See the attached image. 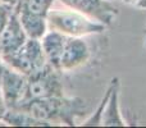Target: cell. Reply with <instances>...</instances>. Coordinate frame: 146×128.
<instances>
[{"label": "cell", "instance_id": "cell-6", "mask_svg": "<svg viewBox=\"0 0 146 128\" xmlns=\"http://www.w3.org/2000/svg\"><path fill=\"white\" fill-rule=\"evenodd\" d=\"M26 85H27V76L10 68L4 63L0 68V87L7 103L8 110L15 109L21 104L25 96Z\"/></svg>", "mask_w": 146, "mask_h": 128}, {"label": "cell", "instance_id": "cell-7", "mask_svg": "<svg viewBox=\"0 0 146 128\" xmlns=\"http://www.w3.org/2000/svg\"><path fill=\"white\" fill-rule=\"evenodd\" d=\"M90 48L82 37H68L59 62L60 72H69L90 60Z\"/></svg>", "mask_w": 146, "mask_h": 128}, {"label": "cell", "instance_id": "cell-15", "mask_svg": "<svg viewBox=\"0 0 146 128\" xmlns=\"http://www.w3.org/2000/svg\"><path fill=\"white\" fill-rule=\"evenodd\" d=\"M0 3H4V4H8V5H12L13 8H17L19 5L21 0H0Z\"/></svg>", "mask_w": 146, "mask_h": 128}, {"label": "cell", "instance_id": "cell-2", "mask_svg": "<svg viewBox=\"0 0 146 128\" xmlns=\"http://www.w3.org/2000/svg\"><path fill=\"white\" fill-rule=\"evenodd\" d=\"M48 28L63 33L68 37H83L94 33H101L106 26L100 22L88 18L87 15L69 8L63 9H50L46 15Z\"/></svg>", "mask_w": 146, "mask_h": 128}, {"label": "cell", "instance_id": "cell-1", "mask_svg": "<svg viewBox=\"0 0 146 128\" xmlns=\"http://www.w3.org/2000/svg\"><path fill=\"white\" fill-rule=\"evenodd\" d=\"M15 109L28 113L45 126H51L55 122L74 126L76 118L85 113L86 105L82 99L66 97L63 95L28 101Z\"/></svg>", "mask_w": 146, "mask_h": 128}, {"label": "cell", "instance_id": "cell-4", "mask_svg": "<svg viewBox=\"0 0 146 128\" xmlns=\"http://www.w3.org/2000/svg\"><path fill=\"white\" fill-rule=\"evenodd\" d=\"M1 60L27 77L40 72L49 64L44 54L41 41L36 38H27L18 50L1 56Z\"/></svg>", "mask_w": 146, "mask_h": 128}, {"label": "cell", "instance_id": "cell-12", "mask_svg": "<svg viewBox=\"0 0 146 128\" xmlns=\"http://www.w3.org/2000/svg\"><path fill=\"white\" fill-rule=\"evenodd\" d=\"M55 0H21L19 5L17 7L18 12L30 13V14L46 17L50 12Z\"/></svg>", "mask_w": 146, "mask_h": 128}, {"label": "cell", "instance_id": "cell-14", "mask_svg": "<svg viewBox=\"0 0 146 128\" xmlns=\"http://www.w3.org/2000/svg\"><path fill=\"white\" fill-rule=\"evenodd\" d=\"M7 113H8V106H7L5 100H4V96H3L1 87H0V121L4 119V117H5Z\"/></svg>", "mask_w": 146, "mask_h": 128}, {"label": "cell", "instance_id": "cell-10", "mask_svg": "<svg viewBox=\"0 0 146 128\" xmlns=\"http://www.w3.org/2000/svg\"><path fill=\"white\" fill-rule=\"evenodd\" d=\"M67 38H68V36L63 35V33L58 32V31L50 30L40 40L48 63L58 70H59V62H60V56L64 50V46H66Z\"/></svg>", "mask_w": 146, "mask_h": 128}, {"label": "cell", "instance_id": "cell-5", "mask_svg": "<svg viewBox=\"0 0 146 128\" xmlns=\"http://www.w3.org/2000/svg\"><path fill=\"white\" fill-rule=\"evenodd\" d=\"M68 8L74 9L88 18L110 26L118 17V8L110 0H60Z\"/></svg>", "mask_w": 146, "mask_h": 128}, {"label": "cell", "instance_id": "cell-16", "mask_svg": "<svg viewBox=\"0 0 146 128\" xmlns=\"http://www.w3.org/2000/svg\"><path fill=\"white\" fill-rule=\"evenodd\" d=\"M0 68H1V56H0Z\"/></svg>", "mask_w": 146, "mask_h": 128}, {"label": "cell", "instance_id": "cell-8", "mask_svg": "<svg viewBox=\"0 0 146 128\" xmlns=\"http://www.w3.org/2000/svg\"><path fill=\"white\" fill-rule=\"evenodd\" d=\"M27 35L21 25L18 10L15 8L7 26L0 33V56L14 53L27 41Z\"/></svg>", "mask_w": 146, "mask_h": 128}, {"label": "cell", "instance_id": "cell-13", "mask_svg": "<svg viewBox=\"0 0 146 128\" xmlns=\"http://www.w3.org/2000/svg\"><path fill=\"white\" fill-rule=\"evenodd\" d=\"M14 9L15 8H13L12 5L0 3V33H1V31L4 30V27L7 26L8 21H9L10 15H12Z\"/></svg>", "mask_w": 146, "mask_h": 128}, {"label": "cell", "instance_id": "cell-9", "mask_svg": "<svg viewBox=\"0 0 146 128\" xmlns=\"http://www.w3.org/2000/svg\"><path fill=\"white\" fill-rule=\"evenodd\" d=\"M119 78H111L108 86V101L101 117V126L105 127H124L127 126L126 121L123 119L119 108Z\"/></svg>", "mask_w": 146, "mask_h": 128}, {"label": "cell", "instance_id": "cell-11", "mask_svg": "<svg viewBox=\"0 0 146 128\" xmlns=\"http://www.w3.org/2000/svg\"><path fill=\"white\" fill-rule=\"evenodd\" d=\"M18 15H19L21 25H22L28 38L41 40L42 36L48 32L46 17H41V15H35L23 12H18Z\"/></svg>", "mask_w": 146, "mask_h": 128}, {"label": "cell", "instance_id": "cell-3", "mask_svg": "<svg viewBox=\"0 0 146 128\" xmlns=\"http://www.w3.org/2000/svg\"><path fill=\"white\" fill-rule=\"evenodd\" d=\"M64 88L60 81V70L55 69L48 64L40 72L27 77L25 96L18 106L38 99L54 97V96H63ZM17 106V108H18Z\"/></svg>", "mask_w": 146, "mask_h": 128}]
</instances>
